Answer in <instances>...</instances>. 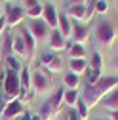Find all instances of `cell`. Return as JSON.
<instances>
[{
  "label": "cell",
  "mask_w": 118,
  "mask_h": 120,
  "mask_svg": "<svg viewBox=\"0 0 118 120\" xmlns=\"http://www.w3.org/2000/svg\"><path fill=\"white\" fill-rule=\"evenodd\" d=\"M93 34H95V40L101 44V46L109 48V46H112L114 40H116V29H114V25H112L111 21L101 19V21H97V25H95Z\"/></svg>",
  "instance_id": "obj_1"
},
{
  "label": "cell",
  "mask_w": 118,
  "mask_h": 120,
  "mask_svg": "<svg viewBox=\"0 0 118 120\" xmlns=\"http://www.w3.org/2000/svg\"><path fill=\"white\" fill-rule=\"evenodd\" d=\"M2 90H4V97H6L8 101L19 99V94H21L19 74L6 69V71H4V80H2Z\"/></svg>",
  "instance_id": "obj_2"
},
{
  "label": "cell",
  "mask_w": 118,
  "mask_h": 120,
  "mask_svg": "<svg viewBox=\"0 0 118 120\" xmlns=\"http://www.w3.org/2000/svg\"><path fill=\"white\" fill-rule=\"evenodd\" d=\"M29 31H31V34L34 36V40H46L52 33V29L48 27V23L44 19H29Z\"/></svg>",
  "instance_id": "obj_3"
},
{
  "label": "cell",
  "mask_w": 118,
  "mask_h": 120,
  "mask_svg": "<svg viewBox=\"0 0 118 120\" xmlns=\"http://www.w3.org/2000/svg\"><path fill=\"white\" fill-rule=\"evenodd\" d=\"M93 86V90L97 92V95L99 97H103V95H107L109 92H112V90L118 86V76H101L95 84H92Z\"/></svg>",
  "instance_id": "obj_4"
},
{
  "label": "cell",
  "mask_w": 118,
  "mask_h": 120,
  "mask_svg": "<svg viewBox=\"0 0 118 120\" xmlns=\"http://www.w3.org/2000/svg\"><path fill=\"white\" fill-rule=\"evenodd\" d=\"M4 15H6L8 27H15V25H19V23L27 17V11H25V8H21V6H8V8L4 10Z\"/></svg>",
  "instance_id": "obj_5"
},
{
  "label": "cell",
  "mask_w": 118,
  "mask_h": 120,
  "mask_svg": "<svg viewBox=\"0 0 118 120\" xmlns=\"http://www.w3.org/2000/svg\"><path fill=\"white\" fill-rule=\"evenodd\" d=\"M25 112V105L21 99H11L6 103V107L2 111V118L4 120H13V118H17Z\"/></svg>",
  "instance_id": "obj_6"
},
{
  "label": "cell",
  "mask_w": 118,
  "mask_h": 120,
  "mask_svg": "<svg viewBox=\"0 0 118 120\" xmlns=\"http://www.w3.org/2000/svg\"><path fill=\"white\" fill-rule=\"evenodd\" d=\"M31 82H33V92L34 94H46L50 90V78L44 74L42 71H33L31 74Z\"/></svg>",
  "instance_id": "obj_7"
},
{
  "label": "cell",
  "mask_w": 118,
  "mask_h": 120,
  "mask_svg": "<svg viewBox=\"0 0 118 120\" xmlns=\"http://www.w3.org/2000/svg\"><path fill=\"white\" fill-rule=\"evenodd\" d=\"M67 15L72 21H78V23H90V17H88V6L86 4H70L67 10Z\"/></svg>",
  "instance_id": "obj_8"
},
{
  "label": "cell",
  "mask_w": 118,
  "mask_h": 120,
  "mask_svg": "<svg viewBox=\"0 0 118 120\" xmlns=\"http://www.w3.org/2000/svg\"><path fill=\"white\" fill-rule=\"evenodd\" d=\"M90 25H84V23H78V21H72V36L70 40L76 42V44H86L88 36H90Z\"/></svg>",
  "instance_id": "obj_9"
},
{
  "label": "cell",
  "mask_w": 118,
  "mask_h": 120,
  "mask_svg": "<svg viewBox=\"0 0 118 120\" xmlns=\"http://www.w3.org/2000/svg\"><path fill=\"white\" fill-rule=\"evenodd\" d=\"M42 19L48 23V27L52 29V31L59 27V11H57V8H55L53 2L44 4V15H42Z\"/></svg>",
  "instance_id": "obj_10"
},
{
  "label": "cell",
  "mask_w": 118,
  "mask_h": 120,
  "mask_svg": "<svg viewBox=\"0 0 118 120\" xmlns=\"http://www.w3.org/2000/svg\"><path fill=\"white\" fill-rule=\"evenodd\" d=\"M48 46H50L52 52H63L67 48V40L63 38V34L59 33L57 29H53L50 33V36H48Z\"/></svg>",
  "instance_id": "obj_11"
},
{
  "label": "cell",
  "mask_w": 118,
  "mask_h": 120,
  "mask_svg": "<svg viewBox=\"0 0 118 120\" xmlns=\"http://www.w3.org/2000/svg\"><path fill=\"white\" fill-rule=\"evenodd\" d=\"M57 31L63 34L65 40H69L72 36V19L67 15V11H59V27Z\"/></svg>",
  "instance_id": "obj_12"
},
{
  "label": "cell",
  "mask_w": 118,
  "mask_h": 120,
  "mask_svg": "<svg viewBox=\"0 0 118 120\" xmlns=\"http://www.w3.org/2000/svg\"><path fill=\"white\" fill-rule=\"evenodd\" d=\"M99 103H101V105H103V107H105L109 112L118 111V86L112 90V92H109L107 95H103Z\"/></svg>",
  "instance_id": "obj_13"
},
{
  "label": "cell",
  "mask_w": 118,
  "mask_h": 120,
  "mask_svg": "<svg viewBox=\"0 0 118 120\" xmlns=\"http://www.w3.org/2000/svg\"><path fill=\"white\" fill-rule=\"evenodd\" d=\"M82 99H84V103L88 105V107H95V105L101 101V97L97 95V92L93 90V86L92 84H86L84 86V90H82Z\"/></svg>",
  "instance_id": "obj_14"
},
{
  "label": "cell",
  "mask_w": 118,
  "mask_h": 120,
  "mask_svg": "<svg viewBox=\"0 0 118 120\" xmlns=\"http://www.w3.org/2000/svg\"><path fill=\"white\" fill-rule=\"evenodd\" d=\"M11 53L19 57V59H29V53H27V46H25V40L23 36H13V44H11Z\"/></svg>",
  "instance_id": "obj_15"
},
{
  "label": "cell",
  "mask_w": 118,
  "mask_h": 120,
  "mask_svg": "<svg viewBox=\"0 0 118 120\" xmlns=\"http://www.w3.org/2000/svg\"><path fill=\"white\" fill-rule=\"evenodd\" d=\"M21 36H23V40H25V46H27V53H29V57H33L34 52H36V40H34V36L31 34V31H29L27 27H21Z\"/></svg>",
  "instance_id": "obj_16"
},
{
  "label": "cell",
  "mask_w": 118,
  "mask_h": 120,
  "mask_svg": "<svg viewBox=\"0 0 118 120\" xmlns=\"http://www.w3.org/2000/svg\"><path fill=\"white\" fill-rule=\"evenodd\" d=\"M19 82H21V92L25 94V101H27V94L33 90V82H31V71H29L27 67L21 69L19 72Z\"/></svg>",
  "instance_id": "obj_17"
},
{
  "label": "cell",
  "mask_w": 118,
  "mask_h": 120,
  "mask_svg": "<svg viewBox=\"0 0 118 120\" xmlns=\"http://www.w3.org/2000/svg\"><path fill=\"white\" fill-rule=\"evenodd\" d=\"M88 67H90V63L86 61V59H69V69L70 72H74V74H86Z\"/></svg>",
  "instance_id": "obj_18"
},
{
  "label": "cell",
  "mask_w": 118,
  "mask_h": 120,
  "mask_svg": "<svg viewBox=\"0 0 118 120\" xmlns=\"http://www.w3.org/2000/svg\"><path fill=\"white\" fill-rule=\"evenodd\" d=\"M69 59H86V46L70 42L69 44Z\"/></svg>",
  "instance_id": "obj_19"
},
{
  "label": "cell",
  "mask_w": 118,
  "mask_h": 120,
  "mask_svg": "<svg viewBox=\"0 0 118 120\" xmlns=\"http://www.w3.org/2000/svg\"><path fill=\"white\" fill-rule=\"evenodd\" d=\"M48 101H50V105L53 107V111H55V112H59V111H61V107H63V103H65V88L57 90V92H55Z\"/></svg>",
  "instance_id": "obj_20"
},
{
  "label": "cell",
  "mask_w": 118,
  "mask_h": 120,
  "mask_svg": "<svg viewBox=\"0 0 118 120\" xmlns=\"http://www.w3.org/2000/svg\"><path fill=\"white\" fill-rule=\"evenodd\" d=\"M38 116H40L42 120H53V118L57 116V112L53 111V107L50 105V101H46V103H42V105H40V109H38Z\"/></svg>",
  "instance_id": "obj_21"
},
{
  "label": "cell",
  "mask_w": 118,
  "mask_h": 120,
  "mask_svg": "<svg viewBox=\"0 0 118 120\" xmlns=\"http://www.w3.org/2000/svg\"><path fill=\"white\" fill-rule=\"evenodd\" d=\"M63 84H65L67 90H78V86H80V76L69 71L65 76H63Z\"/></svg>",
  "instance_id": "obj_22"
},
{
  "label": "cell",
  "mask_w": 118,
  "mask_h": 120,
  "mask_svg": "<svg viewBox=\"0 0 118 120\" xmlns=\"http://www.w3.org/2000/svg\"><path fill=\"white\" fill-rule=\"evenodd\" d=\"M27 11V17L29 19H42V15H44V4H34V6H31V8H27L25 10Z\"/></svg>",
  "instance_id": "obj_23"
},
{
  "label": "cell",
  "mask_w": 118,
  "mask_h": 120,
  "mask_svg": "<svg viewBox=\"0 0 118 120\" xmlns=\"http://www.w3.org/2000/svg\"><path fill=\"white\" fill-rule=\"evenodd\" d=\"M6 67H8V71H13V72H21V69H23V65H21V61H19V57H15V55H8L6 57Z\"/></svg>",
  "instance_id": "obj_24"
},
{
  "label": "cell",
  "mask_w": 118,
  "mask_h": 120,
  "mask_svg": "<svg viewBox=\"0 0 118 120\" xmlns=\"http://www.w3.org/2000/svg\"><path fill=\"white\" fill-rule=\"evenodd\" d=\"M78 90H67L65 88V105H69V107H74L76 101H78Z\"/></svg>",
  "instance_id": "obj_25"
},
{
  "label": "cell",
  "mask_w": 118,
  "mask_h": 120,
  "mask_svg": "<svg viewBox=\"0 0 118 120\" xmlns=\"http://www.w3.org/2000/svg\"><path fill=\"white\" fill-rule=\"evenodd\" d=\"M74 107H76V112L80 114V118H82V120H88V114H90V107H88V105L84 103V99H82V97H78V101H76Z\"/></svg>",
  "instance_id": "obj_26"
},
{
  "label": "cell",
  "mask_w": 118,
  "mask_h": 120,
  "mask_svg": "<svg viewBox=\"0 0 118 120\" xmlns=\"http://www.w3.org/2000/svg\"><path fill=\"white\" fill-rule=\"evenodd\" d=\"M101 76H103L101 71H97V69H93V67H88V71H86V82H88V84H95Z\"/></svg>",
  "instance_id": "obj_27"
},
{
  "label": "cell",
  "mask_w": 118,
  "mask_h": 120,
  "mask_svg": "<svg viewBox=\"0 0 118 120\" xmlns=\"http://www.w3.org/2000/svg\"><path fill=\"white\" fill-rule=\"evenodd\" d=\"M61 69H63V59L61 57H59V55H55V59H53V61L46 67V71H50V72H61Z\"/></svg>",
  "instance_id": "obj_28"
},
{
  "label": "cell",
  "mask_w": 118,
  "mask_h": 120,
  "mask_svg": "<svg viewBox=\"0 0 118 120\" xmlns=\"http://www.w3.org/2000/svg\"><path fill=\"white\" fill-rule=\"evenodd\" d=\"M53 59H55V53H53L52 50L42 52V53H40V65H42V67H48V65L53 61Z\"/></svg>",
  "instance_id": "obj_29"
},
{
  "label": "cell",
  "mask_w": 118,
  "mask_h": 120,
  "mask_svg": "<svg viewBox=\"0 0 118 120\" xmlns=\"http://www.w3.org/2000/svg\"><path fill=\"white\" fill-rule=\"evenodd\" d=\"M90 67H93V69H97V71H103V57H101L99 52H93V53H92V63H90Z\"/></svg>",
  "instance_id": "obj_30"
},
{
  "label": "cell",
  "mask_w": 118,
  "mask_h": 120,
  "mask_svg": "<svg viewBox=\"0 0 118 120\" xmlns=\"http://www.w3.org/2000/svg\"><path fill=\"white\" fill-rule=\"evenodd\" d=\"M95 11L101 13V15H105L109 11V0H97L95 2Z\"/></svg>",
  "instance_id": "obj_31"
},
{
  "label": "cell",
  "mask_w": 118,
  "mask_h": 120,
  "mask_svg": "<svg viewBox=\"0 0 118 120\" xmlns=\"http://www.w3.org/2000/svg\"><path fill=\"white\" fill-rule=\"evenodd\" d=\"M11 44H13V34H8V36L4 38V48H2V52H4L6 57L11 55Z\"/></svg>",
  "instance_id": "obj_32"
},
{
  "label": "cell",
  "mask_w": 118,
  "mask_h": 120,
  "mask_svg": "<svg viewBox=\"0 0 118 120\" xmlns=\"http://www.w3.org/2000/svg\"><path fill=\"white\" fill-rule=\"evenodd\" d=\"M65 118H67V120H82V118H80V114L76 112V109H70V111L67 112V116H65Z\"/></svg>",
  "instance_id": "obj_33"
},
{
  "label": "cell",
  "mask_w": 118,
  "mask_h": 120,
  "mask_svg": "<svg viewBox=\"0 0 118 120\" xmlns=\"http://www.w3.org/2000/svg\"><path fill=\"white\" fill-rule=\"evenodd\" d=\"M6 27H8V23H6V15H2V17H0V34L4 33Z\"/></svg>",
  "instance_id": "obj_34"
},
{
  "label": "cell",
  "mask_w": 118,
  "mask_h": 120,
  "mask_svg": "<svg viewBox=\"0 0 118 120\" xmlns=\"http://www.w3.org/2000/svg\"><path fill=\"white\" fill-rule=\"evenodd\" d=\"M31 116H33V112H31V111H25L19 118H21V120H31Z\"/></svg>",
  "instance_id": "obj_35"
},
{
  "label": "cell",
  "mask_w": 118,
  "mask_h": 120,
  "mask_svg": "<svg viewBox=\"0 0 118 120\" xmlns=\"http://www.w3.org/2000/svg\"><path fill=\"white\" fill-rule=\"evenodd\" d=\"M34 4H38V0H25V6H27V8H31V6H34Z\"/></svg>",
  "instance_id": "obj_36"
},
{
  "label": "cell",
  "mask_w": 118,
  "mask_h": 120,
  "mask_svg": "<svg viewBox=\"0 0 118 120\" xmlns=\"http://www.w3.org/2000/svg\"><path fill=\"white\" fill-rule=\"evenodd\" d=\"M111 120H118V111H114V112H111V116H109Z\"/></svg>",
  "instance_id": "obj_37"
},
{
  "label": "cell",
  "mask_w": 118,
  "mask_h": 120,
  "mask_svg": "<svg viewBox=\"0 0 118 120\" xmlns=\"http://www.w3.org/2000/svg\"><path fill=\"white\" fill-rule=\"evenodd\" d=\"M70 4H86V0H70Z\"/></svg>",
  "instance_id": "obj_38"
},
{
  "label": "cell",
  "mask_w": 118,
  "mask_h": 120,
  "mask_svg": "<svg viewBox=\"0 0 118 120\" xmlns=\"http://www.w3.org/2000/svg\"><path fill=\"white\" fill-rule=\"evenodd\" d=\"M31 120H42V118H40L38 114H34V112H33V116H31Z\"/></svg>",
  "instance_id": "obj_39"
},
{
  "label": "cell",
  "mask_w": 118,
  "mask_h": 120,
  "mask_svg": "<svg viewBox=\"0 0 118 120\" xmlns=\"http://www.w3.org/2000/svg\"><path fill=\"white\" fill-rule=\"evenodd\" d=\"M4 15V8H2V0H0V17Z\"/></svg>",
  "instance_id": "obj_40"
},
{
  "label": "cell",
  "mask_w": 118,
  "mask_h": 120,
  "mask_svg": "<svg viewBox=\"0 0 118 120\" xmlns=\"http://www.w3.org/2000/svg\"><path fill=\"white\" fill-rule=\"evenodd\" d=\"M114 67L118 69V55H116V59H114Z\"/></svg>",
  "instance_id": "obj_41"
},
{
  "label": "cell",
  "mask_w": 118,
  "mask_h": 120,
  "mask_svg": "<svg viewBox=\"0 0 118 120\" xmlns=\"http://www.w3.org/2000/svg\"><path fill=\"white\" fill-rule=\"evenodd\" d=\"M93 120H111V118H93Z\"/></svg>",
  "instance_id": "obj_42"
},
{
  "label": "cell",
  "mask_w": 118,
  "mask_h": 120,
  "mask_svg": "<svg viewBox=\"0 0 118 120\" xmlns=\"http://www.w3.org/2000/svg\"><path fill=\"white\" fill-rule=\"evenodd\" d=\"M2 2H13V0H2Z\"/></svg>",
  "instance_id": "obj_43"
},
{
  "label": "cell",
  "mask_w": 118,
  "mask_h": 120,
  "mask_svg": "<svg viewBox=\"0 0 118 120\" xmlns=\"http://www.w3.org/2000/svg\"><path fill=\"white\" fill-rule=\"evenodd\" d=\"M13 120H21V118H19V116H17V118H13Z\"/></svg>",
  "instance_id": "obj_44"
},
{
  "label": "cell",
  "mask_w": 118,
  "mask_h": 120,
  "mask_svg": "<svg viewBox=\"0 0 118 120\" xmlns=\"http://www.w3.org/2000/svg\"><path fill=\"white\" fill-rule=\"evenodd\" d=\"M0 120H2V116H0Z\"/></svg>",
  "instance_id": "obj_45"
}]
</instances>
